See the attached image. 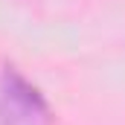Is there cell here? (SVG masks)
Returning <instances> with one entry per match:
<instances>
[{"instance_id": "1", "label": "cell", "mask_w": 125, "mask_h": 125, "mask_svg": "<svg viewBox=\"0 0 125 125\" xmlns=\"http://www.w3.org/2000/svg\"><path fill=\"white\" fill-rule=\"evenodd\" d=\"M52 111L41 90L29 84L15 67L0 76V125H50Z\"/></svg>"}]
</instances>
